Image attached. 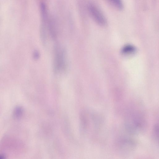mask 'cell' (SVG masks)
<instances>
[{
  "instance_id": "obj_1",
  "label": "cell",
  "mask_w": 159,
  "mask_h": 159,
  "mask_svg": "<svg viewBox=\"0 0 159 159\" xmlns=\"http://www.w3.org/2000/svg\"><path fill=\"white\" fill-rule=\"evenodd\" d=\"M146 122L142 113L139 111L131 112L128 116L125 121L126 129L132 134H138L145 129Z\"/></svg>"
},
{
  "instance_id": "obj_2",
  "label": "cell",
  "mask_w": 159,
  "mask_h": 159,
  "mask_svg": "<svg viewBox=\"0 0 159 159\" xmlns=\"http://www.w3.org/2000/svg\"><path fill=\"white\" fill-rule=\"evenodd\" d=\"M54 59V68L56 72L63 70L65 68L66 59L64 50L57 46L55 50Z\"/></svg>"
},
{
  "instance_id": "obj_3",
  "label": "cell",
  "mask_w": 159,
  "mask_h": 159,
  "mask_svg": "<svg viewBox=\"0 0 159 159\" xmlns=\"http://www.w3.org/2000/svg\"><path fill=\"white\" fill-rule=\"evenodd\" d=\"M136 146L135 142L129 138H122L117 142V148L123 152H129L133 151Z\"/></svg>"
},
{
  "instance_id": "obj_4",
  "label": "cell",
  "mask_w": 159,
  "mask_h": 159,
  "mask_svg": "<svg viewBox=\"0 0 159 159\" xmlns=\"http://www.w3.org/2000/svg\"><path fill=\"white\" fill-rule=\"evenodd\" d=\"M89 9L92 17L98 24L103 26L106 25L107 20L105 16L97 7L93 5L90 4Z\"/></svg>"
},
{
  "instance_id": "obj_5",
  "label": "cell",
  "mask_w": 159,
  "mask_h": 159,
  "mask_svg": "<svg viewBox=\"0 0 159 159\" xmlns=\"http://www.w3.org/2000/svg\"><path fill=\"white\" fill-rule=\"evenodd\" d=\"M135 51V48L131 45H126L122 49V52L124 54H128L132 53Z\"/></svg>"
},
{
  "instance_id": "obj_6",
  "label": "cell",
  "mask_w": 159,
  "mask_h": 159,
  "mask_svg": "<svg viewBox=\"0 0 159 159\" xmlns=\"http://www.w3.org/2000/svg\"><path fill=\"white\" fill-rule=\"evenodd\" d=\"M115 8L118 10H121L123 5L121 0H108Z\"/></svg>"
},
{
  "instance_id": "obj_7",
  "label": "cell",
  "mask_w": 159,
  "mask_h": 159,
  "mask_svg": "<svg viewBox=\"0 0 159 159\" xmlns=\"http://www.w3.org/2000/svg\"><path fill=\"white\" fill-rule=\"evenodd\" d=\"M23 110L20 107H17L15 110L14 115L17 118L20 117L22 115Z\"/></svg>"
},
{
  "instance_id": "obj_8",
  "label": "cell",
  "mask_w": 159,
  "mask_h": 159,
  "mask_svg": "<svg viewBox=\"0 0 159 159\" xmlns=\"http://www.w3.org/2000/svg\"><path fill=\"white\" fill-rule=\"evenodd\" d=\"M153 135L154 138L156 140L158 139V125L156 124L155 125L153 129Z\"/></svg>"
},
{
  "instance_id": "obj_9",
  "label": "cell",
  "mask_w": 159,
  "mask_h": 159,
  "mask_svg": "<svg viewBox=\"0 0 159 159\" xmlns=\"http://www.w3.org/2000/svg\"><path fill=\"white\" fill-rule=\"evenodd\" d=\"M34 57L35 59H38L39 58V54L37 51H35L33 53Z\"/></svg>"
},
{
  "instance_id": "obj_10",
  "label": "cell",
  "mask_w": 159,
  "mask_h": 159,
  "mask_svg": "<svg viewBox=\"0 0 159 159\" xmlns=\"http://www.w3.org/2000/svg\"><path fill=\"white\" fill-rule=\"evenodd\" d=\"M4 158V156L3 155H0V159H3Z\"/></svg>"
}]
</instances>
